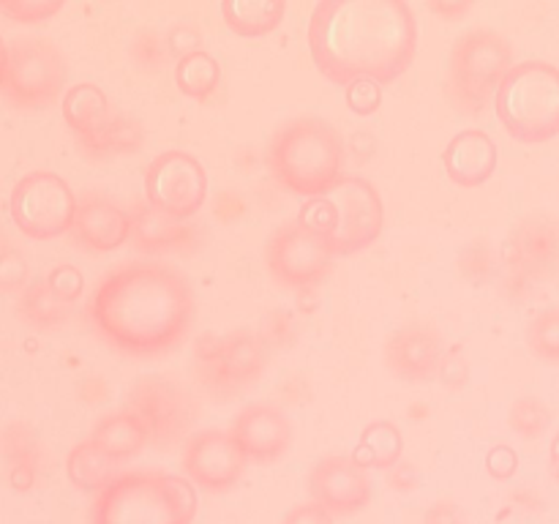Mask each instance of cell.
<instances>
[{
  "instance_id": "cell-11",
  "label": "cell",
  "mask_w": 559,
  "mask_h": 524,
  "mask_svg": "<svg viewBox=\"0 0 559 524\" xmlns=\"http://www.w3.org/2000/svg\"><path fill=\"white\" fill-rule=\"evenodd\" d=\"M559 273V218L535 216L519 218L508 235L502 251V278L513 295H527L538 284L549 282Z\"/></svg>"
},
{
  "instance_id": "cell-4",
  "label": "cell",
  "mask_w": 559,
  "mask_h": 524,
  "mask_svg": "<svg viewBox=\"0 0 559 524\" xmlns=\"http://www.w3.org/2000/svg\"><path fill=\"white\" fill-rule=\"evenodd\" d=\"M194 480L162 469L120 473L93 502L96 524H189L200 511Z\"/></svg>"
},
{
  "instance_id": "cell-14",
  "label": "cell",
  "mask_w": 559,
  "mask_h": 524,
  "mask_svg": "<svg viewBox=\"0 0 559 524\" xmlns=\"http://www.w3.org/2000/svg\"><path fill=\"white\" fill-rule=\"evenodd\" d=\"M126 407L140 415L153 448H169L189 434L197 404L183 385L164 377H140L126 393Z\"/></svg>"
},
{
  "instance_id": "cell-18",
  "label": "cell",
  "mask_w": 559,
  "mask_h": 524,
  "mask_svg": "<svg viewBox=\"0 0 559 524\" xmlns=\"http://www.w3.org/2000/svg\"><path fill=\"white\" fill-rule=\"evenodd\" d=\"M445 338L435 325H404L385 342V366L404 382L431 380L445 355Z\"/></svg>"
},
{
  "instance_id": "cell-21",
  "label": "cell",
  "mask_w": 559,
  "mask_h": 524,
  "mask_svg": "<svg viewBox=\"0 0 559 524\" xmlns=\"http://www.w3.org/2000/svg\"><path fill=\"white\" fill-rule=\"evenodd\" d=\"M60 112H63L66 126L80 140L82 151L96 145L107 134L109 126L115 123V118H118L115 107L109 104L107 93L98 85H93V82H76L74 87H69Z\"/></svg>"
},
{
  "instance_id": "cell-15",
  "label": "cell",
  "mask_w": 559,
  "mask_h": 524,
  "mask_svg": "<svg viewBox=\"0 0 559 524\" xmlns=\"http://www.w3.org/2000/svg\"><path fill=\"white\" fill-rule=\"evenodd\" d=\"M183 469L200 489L224 491L238 484L246 473L249 456L235 440L233 429H202L186 440Z\"/></svg>"
},
{
  "instance_id": "cell-39",
  "label": "cell",
  "mask_w": 559,
  "mask_h": 524,
  "mask_svg": "<svg viewBox=\"0 0 559 524\" xmlns=\"http://www.w3.org/2000/svg\"><path fill=\"white\" fill-rule=\"evenodd\" d=\"M47 282L63 303H74V300H80V295L85 293V276H82L80 267L74 265H55L52 271H49Z\"/></svg>"
},
{
  "instance_id": "cell-6",
  "label": "cell",
  "mask_w": 559,
  "mask_h": 524,
  "mask_svg": "<svg viewBox=\"0 0 559 524\" xmlns=\"http://www.w3.org/2000/svg\"><path fill=\"white\" fill-rule=\"evenodd\" d=\"M502 129L524 145L559 136V69L549 60H522L502 76L495 93Z\"/></svg>"
},
{
  "instance_id": "cell-19",
  "label": "cell",
  "mask_w": 559,
  "mask_h": 524,
  "mask_svg": "<svg viewBox=\"0 0 559 524\" xmlns=\"http://www.w3.org/2000/svg\"><path fill=\"white\" fill-rule=\"evenodd\" d=\"M74 238L82 249L104 254L131 238V213L123 211L118 202L104 191H85L76 202Z\"/></svg>"
},
{
  "instance_id": "cell-36",
  "label": "cell",
  "mask_w": 559,
  "mask_h": 524,
  "mask_svg": "<svg viewBox=\"0 0 559 524\" xmlns=\"http://www.w3.org/2000/svg\"><path fill=\"white\" fill-rule=\"evenodd\" d=\"M167 52H169L167 41L153 31L136 33V38L131 41V58H134L145 71L162 69L164 60H167Z\"/></svg>"
},
{
  "instance_id": "cell-3",
  "label": "cell",
  "mask_w": 559,
  "mask_h": 524,
  "mask_svg": "<svg viewBox=\"0 0 559 524\" xmlns=\"http://www.w3.org/2000/svg\"><path fill=\"white\" fill-rule=\"evenodd\" d=\"M271 178L304 200L325 194L342 180L344 142L336 126L317 115H300L273 131L265 151Z\"/></svg>"
},
{
  "instance_id": "cell-7",
  "label": "cell",
  "mask_w": 559,
  "mask_h": 524,
  "mask_svg": "<svg viewBox=\"0 0 559 524\" xmlns=\"http://www.w3.org/2000/svg\"><path fill=\"white\" fill-rule=\"evenodd\" d=\"M513 44L500 31L475 27L456 38L448 55V96L459 112L478 118L500 87L502 76L513 69Z\"/></svg>"
},
{
  "instance_id": "cell-10",
  "label": "cell",
  "mask_w": 559,
  "mask_h": 524,
  "mask_svg": "<svg viewBox=\"0 0 559 524\" xmlns=\"http://www.w3.org/2000/svg\"><path fill=\"white\" fill-rule=\"evenodd\" d=\"M76 202L80 196L60 175L49 169H33L22 175L11 189L9 213L14 227L25 238L55 240L74 229Z\"/></svg>"
},
{
  "instance_id": "cell-27",
  "label": "cell",
  "mask_w": 559,
  "mask_h": 524,
  "mask_svg": "<svg viewBox=\"0 0 559 524\" xmlns=\"http://www.w3.org/2000/svg\"><path fill=\"white\" fill-rule=\"evenodd\" d=\"M404 453V434L393 420H374L364 426L353 456L366 469H391Z\"/></svg>"
},
{
  "instance_id": "cell-40",
  "label": "cell",
  "mask_w": 559,
  "mask_h": 524,
  "mask_svg": "<svg viewBox=\"0 0 559 524\" xmlns=\"http://www.w3.org/2000/svg\"><path fill=\"white\" fill-rule=\"evenodd\" d=\"M382 104V87L380 82H371V80H358L347 87V107L349 112L360 115H374Z\"/></svg>"
},
{
  "instance_id": "cell-17",
  "label": "cell",
  "mask_w": 559,
  "mask_h": 524,
  "mask_svg": "<svg viewBox=\"0 0 559 524\" xmlns=\"http://www.w3.org/2000/svg\"><path fill=\"white\" fill-rule=\"evenodd\" d=\"M233 434L246 451L249 462L273 464L293 445L289 415L276 404H249L233 420Z\"/></svg>"
},
{
  "instance_id": "cell-23",
  "label": "cell",
  "mask_w": 559,
  "mask_h": 524,
  "mask_svg": "<svg viewBox=\"0 0 559 524\" xmlns=\"http://www.w3.org/2000/svg\"><path fill=\"white\" fill-rule=\"evenodd\" d=\"M191 229L186 222H175V218L164 216L162 211L151 205V202H140L131 207V240L140 246L142 251H175L191 243Z\"/></svg>"
},
{
  "instance_id": "cell-12",
  "label": "cell",
  "mask_w": 559,
  "mask_h": 524,
  "mask_svg": "<svg viewBox=\"0 0 559 524\" xmlns=\"http://www.w3.org/2000/svg\"><path fill=\"white\" fill-rule=\"evenodd\" d=\"M333 260L336 254L331 243L320 233L304 227L298 218L273 229L265 243L267 271L282 287L295 293H306L325 282L333 271Z\"/></svg>"
},
{
  "instance_id": "cell-32",
  "label": "cell",
  "mask_w": 559,
  "mask_h": 524,
  "mask_svg": "<svg viewBox=\"0 0 559 524\" xmlns=\"http://www.w3.org/2000/svg\"><path fill=\"white\" fill-rule=\"evenodd\" d=\"M142 145V126L136 120L118 115L115 123L109 126L107 134L96 142L93 147H87L85 156H120V153H131Z\"/></svg>"
},
{
  "instance_id": "cell-49",
  "label": "cell",
  "mask_w": 559,
  "mask_h": 524,
  "mask_svg": "<svg viewBox=\"0 0 559 524\" xmlns=\"http://www.w3.org/2000/svg\"><path fill=\"white\" fill-rule=\"evenodd\" d=\"M549 475L551 480H557L559 484V431L555 434V440H551V448H549Z\"/></svg>"
},
{
  "instance_id": "cell-2",
  "label": "cell",
  "mask_w": 559,
  "mask_h": 524,
  "mask_svg": "<svg viewBox=\"0 0 559 524\" xmlns=\"http://www.w3.org/2000/svg\"><path fill=\"white\" fill-rule=\"evenodd\" d=\"M197 314L189 278L162 262H126L87 300L98 336L131 358H153L183 344Z\"/></svg>"
},
{
  "instance_id": "cell-46",
  "label": "cell",
  "mask_w": 559,
  "mask_h": 524,
  "mask_svg": "<svg viewBox=\"0 0 559 524\" xmlns=\"http://www.w3.org/2000/svg\"><path fill=\"white\" fill-rule=\"evenodd\" d=\"M429 11L431 14L442 16L445 22H456L467 14L469 3H445V0H429Z\"/></svg>"
},
{
  "instance_id": "cell-45",
  "label": "cell",
  "mask_w": 559,
  "mask_h": 524,
  "mask_svg": "<svg viewBox=\"0 0 559 524\" xmlns=\"http://www.w3.org/2000/svg\"><path fill=\"white\" fill-rule=\"evenodd\" d=\"M216 216L222 218V222H235V218H240L246 213V202L243 196L235 194V191H224L222 196L216 200Z\"/></svg>"
},
{
  "instance_id": "cell-33",
  "label": "cell",
  "mask_w": 559,
  "mask_h": 524,
  "mask_svg": "<svg viewBox=\"0 0 559 524\" xmlns=\"http://www.w3.org/2000/svg\"><path fill=\"white\" fill-rule=\"evenodd\" d=\"M497 257H495V249L489 246V240H473V243L464 246L462 251H459L456 257V271L462 273L464 278H469V282H486L491 273V267H495Z\"/></svg>"
},
{
  "instance_id": "cell-9",
  "label": "cell",
  "mask_w": 559,
  "mask_h": 524,
  "mask_svg": "<svg viewBox=\"0 0 559 524\" xmlns=\"http://www.w3.org/2000/svg\"><path fill=\"white\" fill-rule=\"evenodd\" d=\"M271 347L260 331H229L224 336H202L194 347V374L213 396H233L254 385L265 371Z\"/></svg>"
},
{
  "instance_id": "cell-34",
  "label": "cell",
  "mask_w": 559,
  "mask_h": 524,
  "mask_svg": "<svg viewBox=\"0 0 559 524\" xmlns=\"http://www.w3.org/2000/svg\"><path fill=\"white\" fill-rule=\"evenodd\" d=\"M63 9L60 0H5L0 3V11H3L9 20L22 22V25H38V22H47L49 16H55Z\"/></svg>"
},
{
  "instance_id": "cell-47",
  "label": "cell",
  "mask_w": 559,
  "mask_h": 524,
  "mask_svg": "<svg viewBox=\"0 0 559 524\" xmlns=\"http://www.w3.org/2000/svg\"><path fill=\"white\" fill-rule=\"evenodd\" d=\"M80 391H82V398H85L87 404H98L107 398L109 388H107V382L98 380V377H87V382H82Z\"/></svg>"
},
{
  "instance_id": "cell-25",
  "label": "cell",
  "mask_w": 559,
  "mask_h": 524,
  "mask_svg": "<svg viewBox=\"0 0 559 524\" xmlns=\"http://www.w3.org/2000/svg\"><path fill=\"white\" fill-rule=\"evenodd\" d=\"M3 456L11 489L31 491L38 473V440L27 424H9L3 431Z\"/></svg>"
},
{
  "instance_id": "cell-8",
  "label": "cell",
  "mask_w": 559,
  "mask_h": 524,
  "mask_svg": "<svg viewBox=\"0 0 559 524\" xmlns=\"http://www.w3.org/2000/svg\"><path fill=\"white\" fill-rule=\"evenodd\" d=\"M66 76V55L49 38H14L3 47L0 87L5 102L22 112L52 107L63 93Z\"/></svg>"
},
{
  "instance_id": "cell-24",
  "label": "cell",
  "mask_w": 559,
  "mask_h": 524,
  "mask_svg": "<svg viewBox=\"0 0 559 524\" xmlns=\"http://www.w3.org/2000/svg\"><path fill=\"white\" fill-rule=\"evenodd\" d=\"M287 14L284 0H227L222 3V16L235 36L257 38L267 36L282 25Z\"/></svg>"
},
{
  "instance_id": "cell-28",
  "label": "cell",
  "mask_w": 559,
  "mask_h": 524,
  "mask_svg": "<svg viewBox=\"0 0 559 524\" xmlns=\"http://www.w3.org/2000/svg\"><path fill=\"white\" fill-rule=\"evenodd\" d=\"M69 306L71 303H63V300L52 293L47 278H36V282L27 284L25 293H22L16 314H20V320L25 322L27 327H33V331H52V327L63 325V322L69 320Z\"/></svg>"
},
{
  "instance_id": "cell-48",
  "label": "cell",
  "mask_w": 559,
  "mask_h": 524,
  "mask_svg": "<svg viewBox=\"0 0 559 524\" xmlns=\"http://www.w3.org/2000/svg\"><path fill=\"white\" fill-rule=\"evenodd\" d=\"M462 516L464 513L459 511L451 500H442V502H437L429 513H426V522H453V519H462Z\"/></svg>"
},
{
  "instance_id": "cell-29",
  "label": "cell",
  "mask_w": 559,
  "mask_h": 524,
  "mask_svg": "<svg viewBox=\"0 0 559 524\" xmlns=\"http://www.w3.org/2000/svg\"><path fill=\"white\" fill-rule=\"evenodd\" d=\"M175 85L183 96L205 102L222 85V63L211 52H194L175 60Z\"/></svg>"
},
{
  "instance_id": "cell-43",
  "label": "cell",
  "mask_w": 559,
  "mask_h": 524,
  "mask_svg": "<svg viewBox=\"0 0 559 524\" xmlns=\"http://www.w3.org/2000/svg\"><path fill=\"white\" fill-rule=\"evenodd\" d=\"M385 473H388V478H385L388 486H391L393 491H404V495H407V491L420 489L418 467L409 462H404V458H399V462L393 464L391 469H385Z\"/></svg>"
},
{
  "instance_id": "cell-41",
  "label": "cell",
  "mask_w": 559,
  "mask_h": 524,
  "mask_svg": "<svg viewBox=\"0 0 559 524\" xmlns=\"http://www.w3.org/2000/svg\"><path fill=\"white\" fill-rule=\"evenodd\" d=\"M167 47L175 58H186V55L202 52V33L194 22H180L169 31L167 36Z\"/></svg>"
},
{
  "instance_id": "cell-16",
  "label": "cell",
  "mask_w": 559,
  "mask_h": 524,
  "mask_svg": "<svg viewBox=\"0 0 559 524\" xmlns=\"http://www.w3.org/2000/svg\"><path fill=\"white\" fill-rule=\"evenodd\" d=\"M309 491L333 516L342 519L369 505L374 497V484L369 478V469L358 458L333 453L314 464L309 475Z\"/></svg>"
},
{
  "instance_id": "cell-20",
  "label": "cell",
  "mask_w": 559,
  "mask_h": 524,
  "mask_svg": "<svg viewBox=\"0 0 559 524\" xmlns=\"http://www.w3.org/2000/svg\"><path fill=\"white\" fill-rule=\"evenodd\" d=\"M497 142L484 129H464L442 151V167L451 183L478 189L497 169Z\"/></svg>"
},
{
  "instance_id": "cell-5",
  "label": "cell",
  "mask_w": 559,
  "mask_h": 524,
  "mask_svg": "<svg viewBox=\"0 0 559 524\" xmlns=\"http://www.w3.org/2000/svg\"><path fill=\"white\" fill-rule=\"evenodd\" d=\"M298 222L320 233L331 243L333 254L349 257L380 240L385 227V207L371 180L360 175H342V180L325 194L306 200Z\"/></svg>"
},
{
  "instance_id": "cell-31",
  "label": "cell",
  "mask_w": 559,
  "mask_h": 524,
  "mask_svg": "<svg viewBox=\"0 0 559 524\" xmlns=\"http://www.w3.org/2000/svg\"><path fill=\"white\" fill-rule=\"evenodd\" d=\"M527 347L544 364H559V306H549L530 320Z\"/></svg>"
},
{
  "instance_id": "cell-30",
  "label": "cell",
  "mask_w": 559,
  "mask_h": 524,
  "mask_svg": "<svg viewBox=\"0 0 559 524\" xmlns=\"http://www.w3.org/2000/svg\"><path fill=\"white\" fill-rule=\"evenodd\" d=\"M508 424L522 440L535 442L549 431L551 426V407L538 396H522L508 409Z\"/></svg>"
},
{
  "instance_id": "cell-38",
  "label": "cell",
  "mask_w": 559,
  "mask_h": 524,
  "mask_svg": "<svg viewBox=\"0 0 559 524\" xmlns=\"http://www.w3.org/2000/svg\"><path fill=\"white\" fill-rule=\"evenodd\" d=\"M0 284L5 289L27 287V260L9 238H3V251H0Z\"/></svg>"
},
{
  "instance_id": "cell-1",
  "label": "cell",
  "mask_w": 559,
  "mask_h": 524,
  "mask_svg": "<svg viewBox=\"0 0 559 524\" xmlns=\"http://www.w3.org/2000/svg\"><path fill=\"white\" fill-rule=\"evenodd\" d=\"M306 44L325 80L388 85L413 66L418 20L404 0H322L309 16Z\"/></svg>"
},
{
  "instance_id": "cell-26",
  "label": "cell",
  "mask_w": 559,
  "mask_h": 524,
  "mask_svg": "<svg viewBox=\"0 0 559 524\" xmlns=\"http://www.w3.org/2000/svg\"><path fill=\"white\" fill-rule=\"evenodd\" d=\"M120 464L123 462L98 451L91 440H82L80 445L71 448L69 458H66V473H69V480L76 489L98 495L104 486L118 478Z\"/></svg>"
},
{
  "instance_id": "cell-22",
  "label": "cell",
  "mask_w": 559,
  "mask_h": 524,
  "mask_svg": "<svg viewBox=\"0 0 559 524\" xmlns=\"http://www.w3.org/2000/svg\"><path fill=\"white\" fill-rule=\"evenodd\" d=\"M87 440L104 451L107 456L126 462V458L136 456L145 445H151V434H147L145 424L140 420V415L131 413L129 407L118 409V413H109L93 426L91 437Z\"/></svg>"
},
{
  "instance_id": "cell-35",
  "label": "cell",
  "mask_w": 559,
  "mask_h": 524,
  "mask_svg": "<svg viewBox=\"0 0 559 524\" xmlns=\"http://www.w3.org/2000/svg\"><path fill=\"white\" fill-rule=\"evenodd\" d=\"M260 333L271 349H289L295 344V338H298V327H295L293 314L282 309L262 317Z\"/></svg>"
},
{
  "instance_id": "cell-13",
  "label": "cell",
  "mask_w": 559,
  "mask_h": 524,
  "mask_svg": "<svg viewBox=\"0 0 559 524\" xmlns=\"http://www.w3.org/2000/svg\"><path fill=\"white\" fill-rule=\"evenodd\" d=\"M207 172L186 151H164L145 169V200L175 222L197 216L205 205Z\"/></svg>"
},
{
  "instance_id": "cell-44",
  "label": "cell",
  "mask_w": 559,
  "mask_h": 524,
  "mask_svg": "<svg viewBox=\"0 0 559 524\" xmlns=\"http://www.w3.org/2000/svg\"><path fill=\"white\" fill-rule=\"evenodd\" d=\"M333 516L331 511H328L322 502H300V505H295L293 511L284 513V522L287 524H298V522H331Z\"/></svg>"
},
{
  "instance_id": "cell-37",
  "label": "cell",
  "mask_w": 559,
  "mask_h": 524,
  "mask_svg": "<svg viewBox=\"0 0 559 524\" xmlns=\"http://www.w3.org/2000/svg\"><path fill=\"white\" fill-rule=\"evenodd\" d=\"M437 377L445 388H464L469 382V358H467V349L462 344H453V347L445 349L440 360V369H437Z\"/></svg>"
},
{
  "instance_id": "cell-42",
  "label": "cell",
  "mask_w": 559,
  "mask_h": 524,
  "mask_svg": "<svg viewBox=\"0 0 559 524\" xmlns=\"http://www.w3.org/2000/svg\"><path fill=\"white\" fill-rule=\"evenodd\" d=\"M519 469V453L511 445H495L486 453V473L495 480H511Z\"/></svg>"
}]
</instances>
